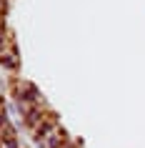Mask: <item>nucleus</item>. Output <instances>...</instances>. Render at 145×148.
I'll return each mask as SVG.
<instances>
[{
  "instance_id": "f257e3e1",
  "label": "nucleus",
  "mask_w": 145,
  "mask_h": 148,
  "mask_svg": "<svg viewBox=\"0 0 145 148\" xmlns=\"http://www.w3.org/2000/svg\"><path fill=\"white\" fill-rule=\"evenodd\" d=\"M0 63H3L5 68H10V70H18V68H20V53H18L15 43L8 45L5 50H0Z\"/></svg>"
},
{
  "instance_id": "f03ea898",
  "label": "nucleus",
  "mask_w": 145,
  "mask_h": 148,
  "mask_svg": "<svg viewBox=\"0 0 145 148\" xmlns=\"http://www.w3.org/2000/svg\"><path fill=\"white\" fill-rule=\"evenodd\" d=\"M68 138H70V136H68L65 131H63V128H55L53 133H48L45 138L40 140L38 146H40V148H60V146H63V143H65Z\"/></svg>"
},
{
  "instance_id": "7ed1b4c3",
  "label": "nucleus",
  "mask_w": 145,
  "mask_h": 148,
  "mask_svg": "<svg viewBox=\"0 0 145 148\" xmlns=\"http://www.w3.org/2000/svg\"><path fill=\"white\" fill-rule=\"evenodd\" d=\"M5 138H15V128L10 125V121L5 125H0V140H5Z\"/></svg>"
},
{
  "instance_id": "20e7f679",
  "label": "nucleus",
  "mask_w": 145,
  "mask_h": 148,
  "mask_svg": "<svg viewBox=\"0 0 145 148\" xmlns=\"http://www.w3.org/2000/svg\"><path fill=\"white\" fill-rule=\"evenodd\" d=\"M0 148H20V143H18V138H5L0 140Z\"/></svg>"
},
{
  "instance_id": "39448f33",
  "label": "nucleus",
  "mask_w": 145,
  "mask_h": 148,
  "mask_svg": "<svg viewBox=\"0 0 145 148\" xmlns=\"http://www.w3.org/2000/svg\"><path fill=\"white\" fill-rule=\"evenodd\" d=\"M60 148H80V143H78V140H73V138H68V140H65V143H63Z\"/></svg>"
},
{
  "instance_id": "423d86ee",
  "label": "nucleus",
  "mask_w": 145,
  "mask_h": 148,
  "mask_svg": "<svg viewBox=\"0 0 145 148\" xmlns=\"http://www.w3.org/2000/svg\"><path fill=\"white\" fill-rule=\"evenodd\" d=\"M5 123H8V116H5V113L0 110V125H5Z\"/></svg>"
},
{
  "instance_id": "0eeeda50",
  "label": "nucleus",
  "mask_w": 145,
  "mask_h": 148,
  "mask_svg": "<svg viewBox=\"0 0 145 148\" xmlns=\"http://www.w3.org/2000/svg\"><path fill=\"white\" fill-rule=\"evenodd\" d=\"M0 30H8L5 28V15H0Z\"/></svg>"
}]
</instances>
